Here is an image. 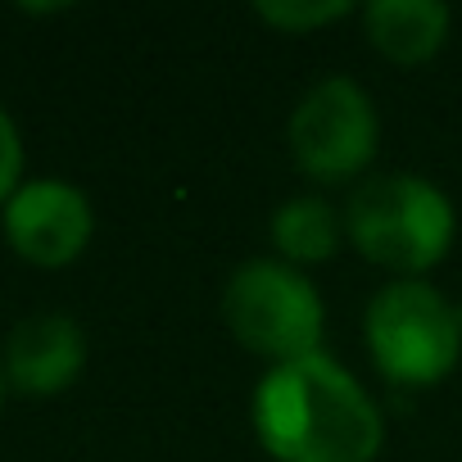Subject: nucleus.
Segmentation results:
<instances>
[{"instance_id":"1","label":"nucleus","mask_w":462,"mask_h":462,"mask_svg":"<svg viewBox=\"0 0 462 462\" xmlns=\"http://www.w3.org/2000/svg\"><path fill=\"white\" fill-rule=\"evenodd\" d=\"M254 430L277 462H372L381 412L327 354L277 363L254 390Z\"/></svg>"},{"instance_id":"2","label":"nucleus","mask_w":462,"mask_h":462,"mask_svg":"<svg viewBox=\"0 0 462 462\" xmlns=\"http://www.w3.org/2000/svg\"><path fill=\"white\" fill-rule=\"evenodd\" d=\"M453 204L439 186L412 172H385L354 190L345 208V231L381 268L426 273L453 245Z\"/></svg>"},{"instance_id":"3","label":"nucleus","mask_w":462,"mask_h":462,"mask_svg":"<svg viewBox=\"0 0 462 462\" xmlns=\"http://www.w3.org/2000/svg\"><path fill=\"white\" fill-rule=\"evenodd\" d=\"M222 313H226L231 336L263 358L295 363V358L318 354L322 300L313 282L291 263L254 259L236 268V277L226 282V295H222Z\"/></svg>"},{"instance_id":"4","label":"nucleus","mask_w":462,"mask_h":462,"mask_svg":"<svg viewBox=\"0 0 462 462\" xmlns=\"http://www.w3.org/2000/svg\"><path fill=\"white\" fill-rule=\"evenodd\" d=\"M367 349L394 385H435L457 363L462 322L426 282H394L367 309Z\"/></svg>"},{"instance_id":"5","label":"nucleus","mask_w":462,"mask_h":462,"mask_svg":"<svg viewBox=\"0 0 462 462\" xmlns=\"http://www.w3.org/2000/svg\"><path fill=\"white\" fill-rule=\"evenodd\" d=\"M291 154L318 181H345L376 154V109L349 78L318 82L291 114Z\"/></svg>"},{"instance_id":"6","label":"nucleus","mask_w":462,"mask_h":462,"mask_svg":"<svg viewBox=\"0 0 462 462\" xmlns=\"http://www.w3.org/2000/svg\"><path fill=\"white\" fill-rule=\"evenodd\" d=\"M96 231L91 199L60 177L23 181L5 204V236L37 268H69Z\"/></svg>"},{"instance_id":"7","label":"nucleus","mask_w":462,"mask_h":462,"mask_svg":"<svg viewBox=\"0 0 462 462\" xmlns=\"http://www.w3.org/2000/svg\"><path fill=\"white\" fill-rule=\"evenodd\" d=\"M82 363H87L82 327L64 313H37L10 331L0 372L23 394H60L82 376Z\"/></svg>"},{"instance_id":"8","label":"nucleus","mask_w":462,"mask_h":462,"mask_svg":"<svg viewBox=\"0 0 462 462\" xmlns=\"http://www.w3.org/2000/svg\"><path fill=\"white\" fill-rule=\"evenodd\" d=\"M372 46L394 64H426L448 37V10L439 0H376L363 10Z\"/></svg>"},{"instance_id":"9","label":"nucleus","mask_w":462,"mask_h":462,"mask_svg":"<svg viewBox=\"0 0 462 462\" xmlns=\"http://www.w3.org/2000/svg\"><path fill=\"white\" fill-rule=\"evenodd\" d=\"M340 236H345V217L318 195L286 199L273 213V245L286 254L291 268L295 263H327L340 250Z\"/></svg>"},{"instance_id":"10","label":"nucleus","mask_w":462,"mask_h":462,"mask_svg":"<svg viewBox=\"0 0 462 462\" xmlns=\"http://www.w3.org/2000/svg\"><path fill=\"white\" fill-rule=\"evenodd\" d=\"M349 5L345 0H286V5H277V0H263L259 5V19L282 28V32H309V28H327L336 19H345Z\"/></svg>"},{"instance_id":"11","label":"nucleus","mask_w":462,"mask_h":462,"mask_svg":"<svg viewBox=\"0 0 462 462\" xmlns=\"http://www.w3.org/2000/svg\"><path fill=\"white\" fill-rule=\"evenodd\" d=\"M19 172H23V141H19L14 118L5 114V105H0V208H5L10 195L23 186Z\"/></svg>"},{"instance_id":"12","label":"nucleus","mask_w":462,"mask_h":462,"mask_svg":"<svg viewBox=\"0 0 462 462\" xmlns=\"http://www.w3.org/2000/svg\"><path fill=\"white\" fill-rule=\"evenodd\" d=\"M5 385H10V381H5V372H0V403H5Z\"/></svg>"}]
</instances>
